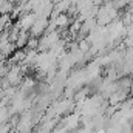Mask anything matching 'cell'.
Returning a JSON list of instances; mask_svg holds the SVG:
<instances>
[{"mask_svg":"<svg viewBox=\"0 0 133 133\" xmlns=\"http://www.w3.org/2000/svg\"><path fill=\"white\" fill-rule=\"evenodd\" d=\"M48 22H50V19H46V17H37V19L34 20L33 26L30 28V36H33V37H40L42 34H45L46 26H48Z\"/></svg>","mask_w":133,"mask_h":133,"instance_id":"obj_1","label":"cell"},{"mask_svg":"<svg viewBox=\"0 0 133 133\" xmlns=\"http://www.w3.org/2000/svg\"><path fill=\"white\" fill-rule=\"evenodd\" d=\"M36 19H37V16L34 14L33 11H31V12H23V14L19 16V20L16 22V25H17L20 30H23V31H30V28L33 26V23H34Z\"/></svg>","mask_w":133,"mask_h":133,"instance_id":"obj_2","label":"cell"},{"mask_svg":"<svg viewBox=\"0 0 133 133\" xmlns=\"http://www.w3.org/2000/svg\"><path fill=\"white\" fill-rule=\"evenodd\" d=\"M28 39H30V31H23V30H20V31H19V36H17V39L14 40L16 48H25Z\"/></svg>","mask_w":133,"mask_h":133,"instance_id":"obj_3","label":"cell"},{"mask_svg":"<svg viewBox=\"0 0 133 133\" xmlns=\"http://www.w3.org/2000/svg\"><path fill=\"white\" fill-rule=\"evenodd\" d=\"M64 122H65V130H74L79 125V116L77 115H68L64 119Z\"/></svg>","mask_w":133,"mask_h":133,"instance_id":"obj_4","label":"cell"},{"mask_svg":"<svg viewBox=\"0 0 133 133\" xmlns=\"http://www.w3.org/2000/svg\"><path fill=\"white\" fill-rule=\"evenodd\" d=\"M37 46H39V37H33V36H30V39H28L25 48H28V50H37Z\"/></svg>","mask_w":133,"mask_h":133,"instance_id":"obj_5","label":"cell"},{"mask_svg":"<svg viewBox=\"0 0 133 133\" xmlns=\"http://www.w3.org/2000/svg\"><path fill=\"white\" fill-rule=\"evenodd\" d=\"M102 2H105V3H111V2H115V0H102Z\"/></svg>","mask_w":133,"mask_h":133,"instance_id":"obj_6","label":"cell"}]
</instances>
